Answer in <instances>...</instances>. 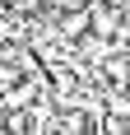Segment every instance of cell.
Listing matches in <instances>:
<instances>
[{
    "label": "cell",
    "instance_id": "1",
    "mask_svg": "<svg viewBox=\"0 0 130 135\" xmlns=\"http://www.w3.org/2000/svg\"><path fill=\"white\" fill-rule=\"evenodd\" d=\"M88 28L98 33V37H116V9L112 5H88Z\"/></svg>",
    "mask_w": 130,
    "mask_h": 135
},
{
    "label": "cell",
    "instance_id": "2",
    "mask_svg": "<svg viewBox=\"0 0 130 135\" xmlns=\"http://www.w3.org/2000/svg\"><path fill=\"white\" fill-rule=\"evenodd\" d=\"M61 28H65V37H84L88 33V9H70Z\"/></svg>",
    "mask_w": 130,
    "mask_h": 135
},
{
    "label": "cell",
    "instance_id": "3",
    "mask_svg": "<svg viewBox=\"0 0 130 135\" xmlns=\"http://www.w3.org/2000/svg\"><path fill=\"white\" fill-rule=\"evenodd\" d=\"M0 135H14V131H9V126H0Z\"/></svg>",
    "mask_w": 130,
    "mask_h": 135
}]
</instances>
